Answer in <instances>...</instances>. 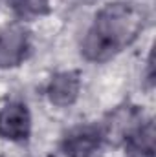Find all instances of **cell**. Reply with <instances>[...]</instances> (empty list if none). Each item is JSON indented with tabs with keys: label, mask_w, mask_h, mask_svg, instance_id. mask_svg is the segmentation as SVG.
Masks as SVG:
<instances>
[{
	"label": "cell",
	"mask_w": 156,
	"mask_h": 157,
	"mask_svg": "<svg viewBox=\"0 0 156 157\" xmlns=\"http://www.w3.org/2000/svg\"><path fill=\"white\" fill-rule=\"evenodd\" d=\"M77 2H86V0H77Z\"/></svg>",
	"instance_id": "8"
},
{
	"label": "cell",
	"mask_w": 156,
	"mask_h": 157,
	"mask_svg": "<svg viewBox=\"0 0 156 157\" xmlns=\"http://www.w3.org/2000/svg\"><path fill=\"white\" fill-rule=\"evenodd\" d=\"M81 93V73L76 70H63L53 73L46 84V97L57 108H70Z\"/></svg>",
	"instance_id": "5"
},
{
	"label": "cell",
	"mask_w": 156,
	"mask_h": 157,
	"mask_svg": "<svg viewBox=\"0 0 156 157\" xmlns=\"http://www.w3.org/2000/svg\"><path fill=\"white\" fill-rule=\"evenodd\" d=\"M105 143L107 139L101 124H77L63 135L61 152L64 157H96L105 146Z\"/></svg>",
	"instance_id": "2"
},
{
	"label": "cell",
	"mask_w": 156,
	"mask_h": 157,
	"mask_svg": "<svg viewBox=\"0 0 156 157\" xmlns=\"http://www.w3.org/2000/svg\"><path fill=\"white\" fill-rule=\"evenodd\" d=\"M7 7L18 20H35L51 13L50 0H6Z\"/></svg>",
	"instance_id": "7"
},
{
	"label": "cell",
	"mask_w": 156,
	"mask_h": 157,
	"mask_svg": "<svg viewBox=\"0 0 156 157\" xmlns=\"http://www.w3.org/2000/svg\"><path fill=\"white\" fill-rule=\"evenodd\" d=\"M147 13L129 0H114L97 9L81 40V55L88 62H109L142 35Z\"/></svg>",
	"instance_id": "1"
},
{
	"label": "cell",
	"mask_w": 156,
	"mask_h": 157,
	"mask_svg": "<svg viewBox=\"0 0 156 157\" xmlns=\"http://www.w3.org/2000/svg\"><path fill=\"white\" fill-rule=\"evenodd\" d=\"M127 154L132 157H154V124L151 119H140L121 141Z\"/></svg>",
	"instance_id": "6"
},
{
	"label": "cell",
	"mask_w": 156,
	"mask_h": 157,
	"mask_svg": "<svg viewBox=\"0 0 156 157\" xmlns=\"http://www.w3.org/2000/svg\"><path fill=\"white\" fill-rule=\"evenodd\" d=\"M129 157H132V155H129Z\"/></svg>",
	"instance_id": "9"
},
{
	"label": "cell",
	"mask_w": 156,
	"mask_h": 157,
	"mask_svg": "<svg viewBox=\"0 0 156 157\" xmlns=\"http://www.w3.org/2000/svg\"><path fill=\"white\" fill-rule=\"evenodd\" d=\"M31 135V113L24 101L13 99L0 108V139L26 143Z\"/></svg>",
	"instance_id": "3"
},
{
	"label": "cell",
	"mask_w": 156,
	"mask_h": 157,
	"mask_svg": "<svg viewBox=\"0 0 156 157\" xmlns=\"http://www.w3.org/2000/svg\"><path fill=\"white\" fill-rule=\"evenodd\" d=\"M31 51L30 33L24 26H9L0 31V70L20 66Z\"/></svg>",
	"instance_id": "4"
}]
</instances>
